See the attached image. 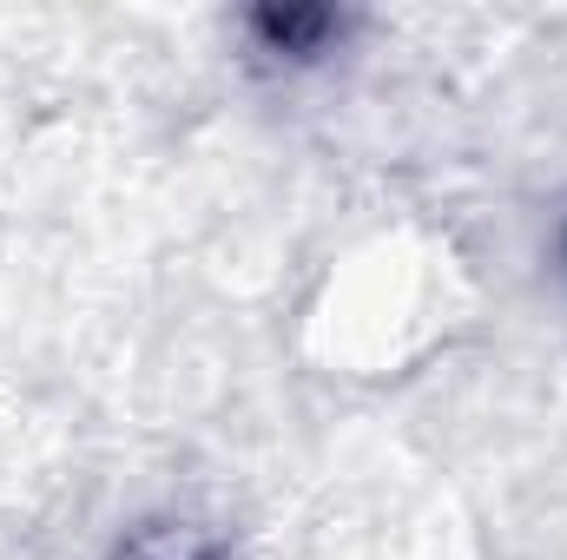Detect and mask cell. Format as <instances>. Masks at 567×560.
I'll use <instances>...</instances> for the list:
<instances>
[{
    "label": "cell",
    "instance_id": "cell-1",
    "mask_svg": "<svg viewBox=\"0 0 567 560\" xmlns=\"http://www.w3.org/2000/svg\"><path fill=\"white\" fill-rule=\"evenodd\" d=\"M245 27H251L258 53L303 66V60H323V53L343 40V27H350V20H343L337 7H258Z\"/></svg>",
    "mask_w": 567,
    "mask_h": 560
},
{
    "label": "cell",
    "instance_id": "cell-2",
    "mask_svg": "<svg viewBox=\"0 0 567 560\" xmlns=\"http://www.w3.org/2000/svg\"><path fill=\"white\" fill-rule=\"evenodd\" d=\"M205 560H212V554H205Z\"/></svg>",
    "mask_w": 567,
    "mask_h": 560
}]
</instances>
